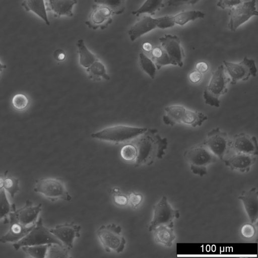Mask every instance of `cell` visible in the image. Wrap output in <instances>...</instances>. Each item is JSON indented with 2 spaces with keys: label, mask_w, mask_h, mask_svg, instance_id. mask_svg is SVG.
<instances>
[{
  "label": "cell",
  "mask_w": 258,
  "mask_h": 258,
  "mask_svg": "<svg viewBox=\"0 0 258 258\" xmlns=\"http://www.w3.org/2000/svg\"><path fill=\"white\" fill-rule=\"evenodd\" d=\"M8 171L6 170L3 174H0V190L4 189V182L8 174Z\"/></svg>",
  "instance_id": "cell-48"
},
{
  "label": "cell",
  "mask_w": 258,
  "mask_h": 258,
  "mask_svg": "<svg viewBox=\"0 0 258 258\" xmlns=\"http://www.w3.org/2000/svg\"><path fill=\"white\" fill-rule=\"evenodd\" d=\"M53 57L56 60L62 61L66 57V54L63 50L58 49L54 52Z\"/></svg>",
  "instance_id": "cell-46"
},
{
  "label": "cell",
  "mask_w": 258,
  "mask_h": 258,
  "mask_svg": "<svg viewBox=\"0 0 258 258\" xmlns=\"http://www.w3.org/2000/svg\"><path fill=\"white\" fill-rule=\"evenodd\" d=\"M184 157L192 172L201 177L206 174L207 167L217 159L203 144L187 150L184 153Z\"/></svg>",
  "instance_id": "cell-5"
},
{
  "label": "cell",
  "mask_w": 258,
  "mask_h": 258,
  "mask_svg": "<svg viewBox=\"0 0 258 258\" xmlns=\"http://www.w3.org/2000/svg\"><path fill=\"white\" fill-rule=\"evenodd\" d=\"M164 6L163 0H146L139 9L133 11L132 14L137 17L146 13L153 15Z\"/></svg>",
  "instance_id": "cell-28"
},
{
  "label": "cell",
  "mask_w": 258,
  "mask_h": 258,
  "mask_svg": "<svg viewBox=\"0 0 258 258\" xmlns=\"http://www.w3.org/2000/svg\"><path fill=\"white\" fill-rule=\"evenodd\" d=\"M10 228L8 232L0 238V242L3 243L7 242L16 243L25 236L33 228L35 224L29 226L22 224L15 218L12 211L9 214Z\"/></svg>",
  "instance_id": "cell-16"
},
{
  "label": "cell",
  "mask_w": 258,
  "mask_h": 258,
  "mask_svg": "<svg viewBox=\"0 0 258 258\" xmlns=\"http://www.w3.org/2000/svg\"><path fill=\"white\" fill-rule=\"evenodd\" d=\"M139 59L142 69L152 79H154L157 70L154 61L142 52L139 54Z\"/></svg>",
  "instance_id": "cell-31"
},
{
  "label": "cell",
  "mask_w": 258,
  "mask_h": 258,
  "mask_svg": "<svg viewBox=\"0 0 258 258\" xmlns=\"http://www.w3.org/2000/svg\"><path fill=\"white\" fill-rule=\"evenodd\" d=\"M208 117L202 112L185 109L181 122L192 127L200 126Z\"/></svg>",
  "instance_id": "cell-26"
},
{
  "label": "cell",
  "mask_w": 258,
  "mask_h": 258,
  "mask_svg": "<svg viewBox=\"0 0 258 258\" xmlns=\"http://www.w3.org/2000/svg\"><path fill=\"white\" fill-rule=\"evenodd\" d=\"M69 250L64 245L50 243L48 244L46 257H70Z\"/></svg>",
  "instance_id": "cell-29"
},
{
  "label": "cell",
  "mask_w": 258,
  "mask_h": 258,
  "mask_svg": "<svg viewBox=\"0 0 258 258\" xmlns=\"http://www.w3.org/2000/svg\"><path fill=\"white\" fill-rule=\"evenodd\" d=\"M156 18L144 16L141 17L128 31V35L132 41H134L142 35L157 27Z\"/></svg>",
  "instance_id": "cell-20"
},
{
  "label": "cell",
  "mask_w": 258,
  "mask_h": 258,
  "mask_svg": "<svg viewBox=\"0 0 258 258\" xmlns=\"http://www.w3.org/2000/svg\"><path fill=\"white\" fill-rule=\"evenodd\" d=\"M217 158L223 160L230 146L227 134L219 127L211 130L202 143Z\"/></svg>",
  "instance_id": "cell-12"
},
{
  "label": "cell",
  "mask_w": 258,
  "mask_h": 258,
  "mask_svg": "<svg viewBox=\"0 0 258 258\" xmlns=\"http://www.w3.org/2000/svg\"><path fill=\"white\" fill-rule=\"evenodd\" d=\"M209 68L208 64L205 61H200L196 64V70L202 74L207 72Z\"/></svg>",
  "instance_id": "cell-45"
},
{
  "label": "cell",
  "mask_w": 258,
  "mask_h": 258,
  "mask_svg": "<svg viewBox=\"0 0 258 258\" xmlns=\"http://www.w3.org/2000/svg\"><path fill=\"white\" fill-rule=\"evenodd\" d=\"M114 203L121 206H125L128 203V197L124 195L117 194L113 196Z\"/></svg>",
  "instance_id": "cell-43"
},
{
  "label": "cell",
  "mask_w": 258,
  "mask_h": 258,
  "mask_svg": "<svg viewBox=\"0 0 258 258\" xmlns=\"http://www.w3.org/2000/svg\"><path fill=\"white\" fill-rule=\"evenodd\" d=\"M162 54V49L160 46L154 48L152 50V60L159 58Z\"/></svg>",
  "instance_id": "cell-47"
},
{
  "label": "cell",
  "mask_w": 258,
  "mask_h": 258,
  "mask_svg": "<svg viewBox=\"0 0 258 258\" xmlns=\"http://www.w3.org/2000/svg\"><path fill=\"white\" fill-rule=\"evenodd\" d=\"M12 210V205H11L7 198L4 189L0 190V219L4 218V224L8 223L7 216Z\"/></svg>",
  "instance_id": "cell-33"
},
{
  "label": "cell",
  "mask_w": 258,
  "mask_h": 258,
  "mask_svg": "<svg viewBox=\"0 0 258 258\" xmlns=\"http://www.w3.org/2000/svg\"><path fill=\"white\" fill-rule=\"evenodd\" d=\"M255 0H251L231 8L229 11L228 27L232 31L237 29L253 16H257Z\"/></svg>",
  "instance_id": "cell-11"
},
{
  "label": "cell",
  "mask_w": 258,
  "mask_h": 258,
  "mask_svg": "<svg viewBox=\"0 0 258 258\" xmlns=\"http://www.w3.org/2000/svg\"><path fill=\"white\" fill-rule=\"evenodd\" d=\"M57 243L63 245L52 233L49 229L43 224L41 217L35 223L32 230L23 238L13 243L14 248L17 250L24 246L36 245Z\"/></svg>",
  "instance_id": "cell-6"
},
{
  "label": "cell",
  "mask_w": 258,
  "mask_h": 258,
  "mask_svg": "<svg viewBox=\"0 0 258 258\" xmlns=\"http://www.w3.org/2000/svg\"><path fill=\"white\" fill-rule=\"evenodd\" d=\"M143 199V197L141 194L134 191L130 192L128 197V203L134 209L137 208L141 204Z\"/></svg>",
  "instance_id": "cell-39"
},
{
  "label": "cell",
  "mask_w": 258,
  "mask_h": 258,
  "mask_svg": "<svg viewBox=\"0 0 258 258\" xmlns=\"http://www.w3.org/2000/svg\"><path fill=\"white\" fill-rule=\"evenodd\" d=\"M205 14L200 11H186L181 12L174 16L172 19L175 24L183 26L189 21H193L198 19L203 18Z\"/></svg>",
  "instance_id": "cell-27"
},
{
  "label": "cell",
  "mask_w": 258,
  "mask_h": 258,
  "mask_svg": "<svg viewBox=\"0 0 258 258\" xmlns=\"http://www.w3.org/2000/svg\"><path fill=\"white\" fill-rule=\"evenodd\" d=\"M142 135L136 146L137 150L136 167L150 165L156 159H161L168 146L167 139L162 138L156 129L147 130Z\"/></svg>",
  "instance_id": "cell-1"
},
{
  "label": "cell",
  "mask_w": 258,
  "mask_h": 258,
  "mask_svg": "<svg viewBox=\"0 0 258 258\" xmlns=\"http://www.w3.org/2000/svg\"><path fill=\"white\" fill-rule=\"evenodd\" d=\"M120 155L122 158L126 161L135 160L137 155L136 146L130 144L124 146L121 149Z\"/></svg>",
  "instance_id": "cell-37"
},
{
  "label": "cell",
  "mask_w": 258,
  "mask_h": 258,
  "mask_svg": "<svg viewBox=\"0 0 258 258\" xmlns=\"http://www.w3.org/2000/svg\"><path fill=\"white\" fill-rule=\"evenodd\" d=\"M4 189L7 191L12 198L20 190L19 179L12 176H6L4 185Z\"/></svg>",
  "instance_id": "cell-34"
},
{
  "label": "cell",
  "mask_w": 258,
  "mask_h": 258,
  "mask_svg": "<svg viewBox=\"0 0 258 258\" xmlns=\"http://www.w3.org/2000/svg\"><path fill=\"white\" fill-rule=\"evenodd\" d=\"M224 69L230 77V84H236L240 81H246L250 77H255L257 68L254 59L245 56L239 62L223 60Z\"/></svg>",
  "instance_id": "cell-9"
},
{
  "label": "cell",
  "mask_w": 258,
  "mask_h": 258,
  "mask_svg": "<svg viewBox=\"0 0 258 258\" xmlns=\"http://www.w3.org/2000/svg\"><path fill=\"white\" fill-rule=\"evenodd\" d=\"M113 191L115 193H117L118 192V191H119V189L118 188H115L114 189H112Z\"/></svg>",
  "instance_id": "cell-51"
},
{
  "label": "cell",
  "mask_w": 258,
  "mask_h": 258,
  "mask_svg": "<svg viewBox=\"0 0 258 258\" xmlns=\"http://www.w3.org/2000/svg\"><path fill=\"white\" fill-rule=\"evenodd\" d=\"M126 0H94L96 4H100L108 7L113 14L119 15L124 12Z\"/></svg>",
  "instance_id": "cell-32"
},
{
  "label": "cell",
  "mask_w": 258,
  "mask_h": 258,
  "mask_svg": "<svg viewBox=\"0 0 258 258\" xmlns=\"http://www.w3.org/2000/svg\"><path fill=\"white\" fill-rule=\"evenodd\" d=\"M146 127H134L123 125L110 126L91 135L92 138L100 140L121 143L126 142L142 135Z\"/></svg>",
  "instance_id": "cell-4"
},
{
  "label": "cell",
  "mask_w": 258,
  "mask_h": 258,
  "mask_svg": "<svg viewBox=\"0 0 258 258\" xmlns=\"http://www.w3.org/2000/svg\"><path fill=\"white\" fill-rule=\"evenodd\" d=\"M155 240L157 242L170 247L175 238L172 228L165 225H160L155 228L153 231Z\"/></svg>",
  "instance_id": "cell-24"
},
{
  "label": "cell",
  "mask_w": 258,
  "mask_h": 258,
  "mask_svg": "<svg viewBox=\"0 0 258 258\" xmlns=\"http://www.w3.org/2000/svg\"><path fill=\"white\" fill-rule=\"evenodd\" d=\"M230 81L225 74L223 64H220L212 72L211 79L205 88L203 97L205 103L211 106H220V97L227 91V85Z\"/></svg>",
  "instance_id": "cell-3"
},
{
  "label": "cell",
  "mask_w": 258,
  "mask_h": 258,
  "mask_svg": "<svg viewBox=\"0 0 258 258\" xmlns=\"http://www.w3.org/2000/svg\"><path fill=\"white\" fill-rule=\"evenodd\" d=\"M231 148L236 153L257 156L258 146L256 138L248 134L241 133L235 135L230 142Z\"/></svg>",
  "instance_id": "cell-15"
},
{
  "label": "cell",
  "mask_w": 258,
  "mask_h": 258,
  "mask_svg": "<svg viewBox=\"0 0 258 258\" xmlns=\"http://www.w3.org/2000/svg\"><path fill=\"white\" fill-rule=\"evenodd\" d=\"M12 211L16 219L22 224L28 226L36 223L41 211V204L33 206V203L28 200L25 206L18 210H16L14 204H12Z\"/></svg>",
  "instance_id": "cell-17"
},
{
  "label": "cell",
  "mask_w": 258,
  "mask_h": 258,
  "mask_svg": "<svg viewBox=\"0 0 258 258\" xmlns=\"http://www.w3.org/2000/svg\"><path fill=\"white\" fill-rule=\"evenodd\" d=\"M13 107L18 110H22L27 108L29 104L28 97L23 94L15 95L12 100Z\"/></svg>",
  "instance_id": "cell-36"
},
{
  "label": "cell",
  "mask_w": 258,
  "mask_h": 258,
  "mask_svg": "<svg viewBox=\"0 0 258 258\" xmlns=\"http://www.w3.org/2000/svg\"><path fill=\"white\" fill-rule=\"evenodd\" d=\"M34 191L39 193L52 201L62 200L70 201L72 197L60 178L44 177L36 181Z\"/></svg>",
  "instance_id": "cell-8"
},
{
  "label": "cell",
  "mask_w": 258,
  "mask_h": 258,
  "mask_svg": "<svg viewBox=\"0 0 258 258\" xmlns=\"http://www.w3.org/2000/svg\"><path fill=\"white\" fill-rule=\"evenodd\" d=\"M242 3V0H219L217 6L222 9L231 8Z\"/></svg>",
  "instance_id": "cell-41"
},
{
  "label": "cell",
  "mask_w": 258,
  "mask_h": 258,
  "mask_svg": "<svg viewBox=\"0 0 258 258\" xmlns=\"http://www.w3.org/2000/svg\"><path fill=\"white\" fill-rule=\"evenodd\" d=\"M48 244L22 246L23 250L32 257L44 258L46 257Z\"/></svg>",
  "instance_id": "cell-30"
},
{
  "label": "cell",
  "mask_w": 258,
  "mask_h": 258,
  "mask_svg": "<svg viewBox=\"0 0 258 258\" xmlns=\"http://www.w3.org/2000/svg\"><path fill=\"white\" fill-rule=\"evenodd\" d=\"M202 77V74L197 70L191 72L188 75L189 81L192 84L199 83Z\"/></svg>",
  "instance_id": "cell-44"
},
{
  "label": "cell",
  "mask_w": 258,
  "mask_h": 258,
  "mask_svg": "<svg viewBox=\"0 0 258 258\" xmlns=\"http://www.w3.org/2000/svg\"><path fill=\"white\" fill-rule=\"evenodd\" d=\"M21 6L27 12L31 11L37 15L47 25H50L44 0H23Z\"/></svg>",
  "instance_id": "cell-22"
},
{
  "label": "cell",
  "mask_w": 258,
  "mask_h": 258,
  "mask_svg": "<svg viewBox=\"0 0 258 258\" xmlns=\"http://www.w3.org/2000/svg\"><path fill=\"white\" fill-rule=\"evenodd\" d=\"M185 108L179 105L167 106L164 108L165 114L162 117L164 123L171 126L181 123V118Z\"/></svg>",
  "instance_id": "cell-23"
},
{
  "label": "cell",
  "mask_w": 258,
  "mask_h": 258,
  "mask_svg": "<svg viewBox=\"0 0 258 258\" xmlns=\"http://www.w3.org/2000/svg\"><path fill=\"white\" fill-rule=\"evenodd\" d=\"M143 49L147 52L150 51L152 49V46L151 43L149 42H145L143 45Z\"/></svg>",
  "instance_id": "cell-49"
},
{
  "label": "cell",
  "mask_w": 258,
  "mask_h": 258,
  "mask_svg": "<svg viewBox=\"0 0 258 258\" xmlns=\"http://www.w3.org/2000/svg\"><path fill=\"white\" fill-rule=\"evenodd\" d=\"M242 235L247 238H252L255 233V227L252 223H246L242 226L241 229Z\"/></svg>",
  "instance_id": "cell-40"
},
{
  "label": "cell",
  "mask_w": 258,
  "mask_h": 258,
  "mask_svg": "<svg viewBox=\"0 0 258 258\" xmlns=\"http://www.w3.org/2000/svg\"><path fill=\"white\" fill-rule=\"evenodd\" d=\"M77 46L79 53V62L82 66L89 68L93 62L98 60L96 56L88 49L83 39L78 40Z\"/></svg>",
  "instance_id": "cell-25"
},
{
  "label": "cell",
  "mask_w": 258,
  "mask_h": 258,
  "mask_svg": "<svg viewBox=\"0 0 258 258\" xmlns=\"http://www.w3.org/2000/svg\"><path fill=\"white\" fill-rule=\"evenodd\" d=\"M113 14L112 11L107 6L95 3L92 6V10L85 23L93 30L98 28L104 29L111 23Z\"/></svg>",
  "instance_id": "cell-13"
},
{
  "label": "cell",
  "mask_w": 258,
  "mask_h": 258,
  "mask_svg": "<svg viewBox=\"0 0 258 258\" xmlns=\"http://www.w3.org/2000/svg\"><path fill=\"white\" fill-rule=\"evenodd\" d=\"M49 10L55 16H65L71 17L73 16V7L77 3V0H48Z\"/></svg>",
  "instance_id": "cell-21"
},
{
  "label": "cell",
  "mask_w": 258,
  "mask_h": 258,
  "mask_svg": "<svg viewBox=\"0 0 258 258\" xmlns=\"http://www.w3.org/2000/svg\"><path fill=\"white\" fill-rule=\"evenodd\" d=\"M6 68H7L6 64L2 63L0 61V78H1V73L4 70L6 69Z\"/></svg>",
  "instance_id": "cell-50"
},
{
  "label": "cell",
  "mask_w": 258,
  "mask_h": 258,
  "mask_svg": "<svg viewBox=\"0 0 258 258\" xmlns=\"http://www.w3.org/2000/svg\"><path fill=\"white\" fill-rule=\"evenodd\" d=\"M179 217L178 210L173 209L168 202L166 197L163 196L153 207V216L149 226V231H153L160 225L173 228V220Z\"/></svg>",
  "instance_id": "cell-10"
},
{
  "label": "cell",
  "mask_w": 258,
  "mask_h": 258,
  "mask_svg": "<svg viewBox=\"0 0 258 258\" xmlns=\"http://www.w3.org/2000/svg\"><path fill=\"white\" fill-rule=\"evenodd\" d=\"M256 156L244 153H236L225 160L224 163L232 170L247 172L256 162Z\"/></svg>",
  "instance_id": "cell-19"
},
{
  "label": "cell",
  "mask_w": 258,
  "mask_h": 258,
  "mask_svg": "<svg viewBox=\"0 0 258 258\" xmlns=\"http://www.w3.org/2000/svg\"><path fill=\"white\" fill-rule=\"evenodd\" d=\"M200 0H168L169 6L178 7L184 5H194Z\"/></svg>",
  "instance_id": "cell-42"
},
{
  "label": "cell",
  "mask_w": 258,
  "mask_h": 258,
  "mask_svg": "<svg viewBox=\"0 0 258 258\" xmlns=\"http://www.w3.org/2000/svg\"><path fill=\"white\" fill-rule=\"evenodd\" d=\"M81 229L80 225L72 222L57 225L49 230L64 246L71 249L73 247L75 239L80 237Z\"/></svg>",
  "instance_id": "cell-14"
},
{
  "label": "cell",
  "mask_w": 258,
  "mask_h": 258,
  "mask_svg": "<svg viewBox=\"0 0 258 258\" xmlns=\"http://www.w3.org/2000/svg\"><path fill=\"white\" fill-rule=\"evenodd\" d=\"M243 204L245 211L253 224L256 222L258 215V193L255 187L243 191L238 197Z\"/></svg>",
  "instance_id": "cell-18"
},
{
  "label": "cell",
  "mask_w": 258,
  "mask_h": 258,
  "mask_svg": "<svg viewBox=\"0 0 258 258\" xmlns=\"http://www.w3.org/2000/svg\"><path fill=\"white\" fill-rule=\"evenodd\" d=\"M157 22V27L160 29H166L172 27L174 26L175 23L173 22L171 16H164L156 18Z\"/></svg>",
  "instance_id": "cell-38"
},
{
  "label": "cell",
  "mask_w": 258,
  "mask_h": 258,
  "mask_svg": "<svg viewBox=\"0 0 258 258\" xmlns=\"http://www.w3.org/2000/svg\"><path fill=\"white\" fill-rule=\"evenodd\" d=\"M159 41L162 54L159 58L153 60L157 70L167 65L182 67L185 54L179 37L176 35L166 34L160 37Z\"/></svg>",
  "instance_id": "cell-2"
},
{
  "label": "cell",
  "mask_w": 258,
  "mask_h": 258,
  "mask_svg": "<svg viewBox=\"0 0 258 258\" xmlns=\"http://www.w3.org/2000/svg\"><path fill=\"white\" fill-rule=\"evenodd\" d=\"M121 227L114 223L101 226L96 234L106 252L111 250L117 253L123 251L126 240L121 233Z\"/></svg>",
  "instance_id": "cell-7"
},
{
  "label": "cell",
  "mask_w": 258,
  "mask_h": 258,
  "mask_svg": "<svg viewBox=\"0 0 258 258\" xmlns=\"http://www.w3.org/2000/svg\"><path fill=\"white\" fill-rule=\"evenodd\" d=\"M87 70L90 71L93 75L98 77H101L106 80L110 79V77L106 73L104 66L98 60L93 62L91 66L88 68Z\"/></svg>",
  "instance_id": "cell-35"
}]
</instances>
